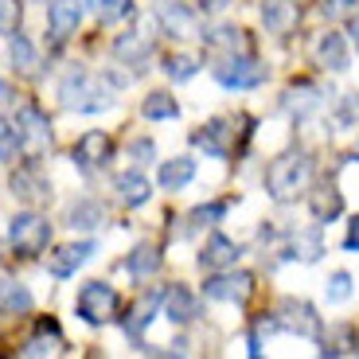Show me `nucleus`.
I'll list each match as a JSON object with an SVG mask.
<instances>
[{
  "label": "nucleus",
  "mask_w": 359,
  "mask_h": 359,
  "mask_svg": "<svg viewBox=\"0 0 359 359\" xmlns=\"http://www.w3.org/2000/svg\"><path fill=\"white\" fill-rule=\"evenodd\" d=\"M59 106L71 114H102L114 106V86H109V79L90 74L86 67H71L59 79Z\"/></svg>",
  "instance_id": "nucleus-1"
},
{
  "label": "nucleus",
  "mask_w": 359,
  "mask_h": 359,
  "mask_svg": "<svg viewBox=\"0 0 359 359\" xmlns=\"http://www.w3.org/2000/svg\"><path fill=\"white\" fill-rule=\"evenodd\" d=\"M309 176H313V156L309 149H289L278 161H269L266 168V196L278 199V203H289L297 191H305Z\"/></svg>",
  "instance_id": "nucleus-2"
},
{
  "label": "nucleus",
  "mask_w": 359,
  "mask_h": 359,
  "mask_svg": "<svg viewBox=\"0 0 359 359\" xmlns=\"http://www.w3.org/2000/svg\"><path fill=\"white\" fill-rule=\"evenodd\" d=\"M8 246L20 258H36L51 246V223L39 211H16L8 223Z\"/></svg>",
  "instance_id": "nucleus-3"
},
{
  "label": "nucleus",
  "mask_w": 359,
  "mask_h": 359,
  "mask_svg": "<svg viewBox=\"0 0 359 359\" xmlns=\"http://www.w3.org/2000/svg\"><path fill=\"white\" fill-rule=\"evenodd\" d=\"M211 74H215V82H219V86H226V90H254V86H262V82L269 79V71L254 59L250 51L223 55V59L211 67Z\"/></svg>",
  "instance_id": "nucleus-4"
},
{
  "label": "nucleus",
  "mask_w": 359,
  "mask_h": 359,
  "mask_svg": "<svg viewBox=\"0 0 359 359\" xmlns=\"http://www.w3.org/2000/svg\"><path fill=\"white\" fill-rule=\"evenodd\" d=\"M12 126H16V137H20V153L43 156L47 149H51V121H47V114L36 106V102H27V98L20 102Z\"/></svg>",
  "instance_id": "nucleus-5"
},
{
  "label": "nucleus",
  "mask_w": 359,
  "mask_h": 359,
  "mask_svg": "<svg viewBox=\"0 0 359 359\" xmlns=\"http://www.w3.org/2000/svg\"><path fill=\"white\" fill-rule=\"evenodd\" d=\"M74 313L86 324L102 328V324L117 320V293L106 281H86V285L79 289V297H74Z\"/></svg>",
  "instance_id": "nucleus-6"
},
{
  "label": "nucleus",
  "mask_w": 359,
  "mask_h": 359,
  "mask_svg": "<svg viewBox=\"0 0 359 359\" xmlns=\"http://www.w3.org/2000/svg\"><path fill=\"white\" fill-rule=\"evenodd\" d=\"M269 324H273V332H297L305 336V340H320V316H316V309L309 305V301H297V297H285L278 305V313L269 316Z\"/></svg>",
  "instance_id": "nucleus-7"
},
{
  "label": "nucleus",
  "mask_w": 359,
  "mask_h": 359,
  "mask_svg": "<svg viewBox=\"0 0 359 359\" xmlns=\"http://www.w3.org/2000/svg\"><path fill=\"white\" fill-rule=\"evenodd\" d=\"M254 293V273L246 269H215L211 278L203 281V297L211 301H226V305H243L246 297Z\"/></svg>",
  "instance_id": "nucleus-8"
},
{
  "label": "nucleus",
  "mask_w": 359,
  "mask_h": 359,
  "mask_svg": "<svg viewBox=\"0 0 359 359\" xmlns=\"http://www.w3.org/2000/svg\"><path fill=\"white\" fill-rule=\"evenodd\" d=\"M71 156L82 172H98V168H106L109 156H114V141H109V133H102V129H86V133L74 141Z\"/></svg>",
  "instance_id": "nucleus-9"
},
{
  "label": "nucleus",
  "mask_w": 359,
  "mask_h": 359,
  "mask_svg": "<svg viewBox=\"0 0 359 359\" xmlns=\"http://www.w3.org/2000/svg\"><path fill=\"white\" fill-rule=\"evenodd\" d=\"M156 24H161L164 36H172V39H199V16L188 4L156 0Z\"/></svg>",
  "instance_id": "nucleus-10"
},
{
  "label": "nucleus",
  "mask_w": 359,
  "mask_h": 359,
  "mask_svg": "<svg viewBox=\"0 0 359 359\" xmlns=\"http://www.w3.org/2000/svg\"><path fill=\"white\" fill-rule=\"evenodd\" d=\"M94 254H98V243H94V238L67 243V246H59L55 254H47V273H51V278H74L79 266H86Z\"/></svg>",
  "instance_id": "nucleus-11"
},
{
  "label": "nucleus",
  "mask_w": 359,
  "mask_h": 359,
  "mask_svg": "<svg viewBox=\"0 0 359 359\" xmlns=\"http://www.w3.org/2000/svg\"><path fill=\"white\" fill-rule=\"evenodd\" d=\"M82 0H51L47 4V32H51V43H67V39L79 32L82 24Z\"/></svg>",
  "instance_id": "nucleus-12"
},
{
  "label": "nucleus",
  "mask_w": 359,
  "mask_h": 359,
  "mask_svg": "<svg viewBox=\"0 0 359 359\" xmlns=\"http://www.w3.org/2000/svg\"><path fill=\"white\" fill-rule=\"evenodd\" d=\"M109 55H114L117 63L133 67V71H144V63L153 59V39L141 36V32H121L114 39V47H109Z\"/></svg>",
  "instance_id": "nucleus-13"
},
{
  "label": "nucleus",
  "mask_w": 359,
  "mask_h": 359,
  "mask_svg": "<svg viewBox=\"0 0 359 359\" xmlns=\"http://www.w3.org/2000/svg\"><path fill=\"white\" fill-rule=\"evenodd\" d=\"M161 313H164V320H172V324H191L199 316V297L191 293L188 285H168L161 297Z\"/></svg>",
  "instance_id": "nucleus-14"
},
{
  "label": "nucleus",
  "mask_w": 359,
  "mask_h": 359,
  "mask_svg": "<svg viewBox=\"0 0 359 359\" xmlns=\"http://www.w3.org/2000/svg\"><path fill=\"white\" fill-rule=\"evenodd\" d=\"M320 106H324V90L316 86V82H297V86L285 90V98H281V109H285L289 117H297V121L313 117Z\"/></svg>",
  "instance_id": "nucleus-15"
},
{
  "label": "nucleus",
  "mask_w": 359,
  "mask_h": 359,
  "mask_svg": "<svg viewBox=\"0 0 359 359\" xmlns=\"http://www.w3.org/2000/svg\"><path fill=\"white\" fill-rule=\"evenodd\" d=\"M114 191H117V203L126 207H144L153 199V184L141 168H129V172H117L114 176Z\"/></svg>",
  "instance_id": "nucleus-16"
},
{
  "label": "nucleus",
  "mask_w": 359,
  "mask_h": 359,
  "mask_svg": "<svg viewBox=\"0 0 359 359\" xmlns=\"http://www.w3.org/2000/svg\"><path fill=\"white\" fill-rule=\"evenodd\" d=\"M313 55H316V63L324 67V71H332V74H340V71H348V63H351V51H348V39L340 36V32H324L320 39H316V47H313Z\"/></svg>",
  "instance_id": "nucleus-17"
},
{
  "label": "nucleus",
  "mask_w": 359,
  "mask_h": 359,
  "mask_svg": "<svg viewBox=\"0 0 359 359\" xmlns=\"http://www.w3.org/2000/svg\"><path fill=\"white\" fill-rule=\"evenodd\" d=\"M238 258H243V246L234 238H226V234H211L203 243V250H199V266L203 269H231Z\"/></svg>",
  "instance_id": "nucleus-18"
},
{
  "label": "nucleus",
  "mask_w": 359,
  "mask_h": 359,
  "mask_svg": "<svg viewBox=\"0 0 359 359\" xmlns=\"http://www.w3.org/2000/svg\"><path fill=\"white\" fill-rule=\"evenodd\" d=\"M262 24H266V32H273V36H289L297 27V20H301V8H297V0H262Z\"/></svg>",
  "instance_id": "nucleus-19"
},
{
  "label": "nucleus",
  "mask_w": 359,
  "mask_h": 359,
  "mask_svg": "<svg viewBox=\"0 0 359 359\" xmlns=\"http://www.w3.org/2000/svg\"><path fill=\"white\" fill-rule=\"evenodd\" d=\"M191 144H199L207 156H215V161H226V153H231V129H226L223 117H211L207 126H199L196 133H191Z\"/></svg>",
  "instance_id": "nucleus-20"
},
{
  "label": "nucleus",
  "mask_w": 359,
  "mask_h": 359,
  "mask_svg": "<svg viewBox=\"0 0 359 359\" xmlns=\"http://www.w3.org/2000/svg\"><path fill=\"white\" fill-rule=\"evenodd\" d=\"M196 180V161L191 156H172V161L161 164V172H156V184H161L164 191H184Z\"/></svg>",
  "instance_id": "nucleus-21"
},
{
  "label": "nucleus",
  "mask_w": 359,
  "mask_h": 359,
  "mask_svg": "<svg viewBox=\"0 0 359 359\" xmlns=\"http://www.w3.org/2000/svg\"><path fill=\"white\" fill-rule=\"evenodd\" d=\"M309 211H313L316 223H332V219L344 215V196L332 188V184H320V188L309 196Z\"/></svg>",
  "instance_id": "nucleus-22"
},
{
  "label": "nucleus",
  "mask_w": 359,
  "mask_h": 359,
  "mask_svg": "<svg viewBox=\"0 0 359 359\" xmlns=\"http://www.w3.org/2000/svg\"><path fill=\"white\" fill-rule=\"evenodd\" d=\"M36 297L24 281H12V278H0V313H32Z\"/></svg>",
  "instance_id": "nucleus-23"
},
{
  "label": "nucleus",
  "mask_w": 359,
  "mask_h": 359,
  "mask_svg": "<svg viewBox=\"0 0 359 359\" xmlns=\"http://www.w3.org/2000/svg\"><path fill=\"white\" fill-rule=\"evenodd\" d=\"M12 191H16L20 199H27V203H39V199H51V184H47V180L39 176L36 168H20L16 176H12Z\"/></svg>",
  "instance_id": "nucleus-24"
},
{
  "label": "nucleus",
  "mask_w": 359,
  "mask_h": 359,
  "mask_svg": "<svg viewBox=\"0 0 359 359\" xmlns=\"http://www.w3.org/2000/svg\"><path fill=\"white\" fill-rule=\"evenodd\" d=\"M161 289H149L144 293V301H137V309H133V316L126 320V332H129V340H141L144 336V328H149V320L156 316V309H161Z\"/></svg>",
  "instance_id": "nucleus-25"
},
{
  "label": "nucleus",
  "mask_w": 359,
  "mask_h": 359,
  "mask_svg": "<svg viewBox=\"0 0 359 359\" xmlns=\"http://www.w3.org/2000/svg\"><path fill=\"white\" fill-rule=\"evenodd\" d=\"M55 351H63V336H59V324L47 320V324H39V332L24 344V355L36 359V355H55Z\"/></svg>",
  "instance_id": "nucleus-26"
},
{
  "label": "nucleus",
  "mask_w": 359,
  "mask_h": 359,
  "mask_svg": "<svg viewBox=\"0 0 359 359\" xmlns=\"http://www.w3.org/2000/svg\"><path fill=\"white\" fill-rule=\"evenodd\" d=\"M106 223V207L94 203V199H79V203L67 211V226H74V231H94V226Z\"/></svg>",
  "instance_id": "nucleus-27"
},
{
  "label": "nucleus",
  "mask_w": 359,
  "mask_h": 359,
  "mask_svg": "<svg viewBox=\"0 0 359 359\" xmlns=\"http://www.w3.org/2000/svg\"><path fill=\"white\" fill-rule=\"evenodd\" d=\"M141 117L144 121H172V117H180V102L172 94H164V90H153L141 102Z\"/></svg>",
  "instance_id": "nucleus-28"
},
{
  "label": "nucleus",
  "mask_w": 359,
  "mask_h": 359,
  "mask_svg": "<svg viewBox=\"0 0 359 359\" xmlns=\"http://www.w3.org/2000/svg\"><path fill=\"white\" fill-rule=\"evenodd\" d=\"M203 39L207 47H219V51H246V32H238V27H231V24H219V27H211V32H203Z\"/></svg>",
  "instance_id": "nucleus-29"
},
{
  "label": "nucleus",
  "mask_w": 359,
  "mask_h": 359,
  "mask_svg": "<svg viewBox=\"0 0 359 359\" xmlns=\"http://www.w3.org/2000/svg\"><path fill=\"white\" fill-rule=\"evenodd\" d=\"M126 269L133 273V278H153L156 269H161V250H156L153 243H141L133 254L126 258Z\"/></svg>",
  "instance_id": "nucleus-30"
},
{
  "label": "nucleus",
  "mask_w": 359,
  "mask_h": 359,
  "mask_svg": "<svg viewBox=\"0 0 359 359\" xmlns=\"http://www.w3.org/2000/svg\"><path fill=\"white\" fill-rule=\"evenodd\" d=\"M12 63H16V71L20 74H36L39 71V51H36V43L27 36H12Z\"/></svg>",
  "instance_id": "nucleus-31"
},
{
  "label": "nucleus",
  "mask_w": 359,
  "mask_h": 359,
  "mask_svg": "<svg viewBox=\"0 0 359 359\" xmlns=\"http://www.w3.org/2000/svg\"><path fill=\"white\" fill-rule=\"evenodd\" d=\"M199 59L196 55H188V51H176V55H168V59H164V74H168L172 82H191L199 74Z\"/></svg>",
  "instance_id": "nucleus-32"
},
{
  "label": "nucleus",
  "mask_w": 359,
  "mask_h": 359,
  "mask_svg": "<svg viewBox=\"0 0 359 359\" xmlns=\"http://www.w3.org/2000/svg\"><path fill=\"white\" fill-rule=\"evenodd\" d=\"M281 254H285V258H301V262H316L324 254V246H320L316 234H297V238H289V246Z\"/></svg>",
  "instance_id": "nucleus-33"
},
{
  "label": "nucleus",
  "mask_w": 359,
  "mask_h": 359,
  "mask_svg": "<svg viewBox=\"0 0 359 359\" xmlns=\"http://www.w3.org/2000/svg\"><path fill=\"white\" fill-rule=\"evenodd\" d=\"M90 4H94L102 24H121L133 16V0H90Z\"/></svg>",
  "instance_id": "nucleus-34"
},
{
  "label": "nucleus",
  "mask_w": 359,
  "mask_h": 359,
  "mask_svg": "<svg viewBox=\"0 0 359 359\" xmlns=\"http://www.w3.org/2000/svg\"><path fill=\"white\" fill-rule=\"evenodd\" d=\"M324 297H328V305H344V301H351V273L348 269H336L332 278H328Z\"/></svg>",
  "instance_id": "nucleus-35"
},
{
  "label": "nucleus",
  "mask_w": 359,
  "mask_h": 359,
  "mask_svg": "<svg viewBox=\"0 0 359 359\" xmlns=\"http://www.w3.org/2000/svg\"><path fill=\"white\" fill-rule=\"evenodd\" d=\"M332 121H336V129H351V126H359V94H344V98L336 102Z\"/></svg>",
  "instance_id": "nucleus-36"
},
{
  "label": "nucleus",
  "mask_w": 359,
  "mask_h": 359,
  "mask_svg": "<svg viewBox=\"0 0 359 359\" xmlns=\"http://www.w3.org/2000/svg\"><path fill=\"white\" fill-rule=\"evenodd\" d=\"M20 20H24V4L20 0H0V36H16Z\"/></svg>",
  "instance_id": "nucleus-37"
},
{
  "label": "nucleus",
  "mask_w": 359,
  "mask_h": 359,
  "mask_svg": "<svg viewBox=\"0 0 359 359\" xmlns=\"http://www.w3.org/2000/svg\"><path fill=\"white\" fill-rule=\"evenodd\" d=\"M20 153V137H16V126L0 117V161H12Z\"/></svg>",
  "instance_id": "nucleus-38"
},
{
  "label": "nucleus",
  "mask_w": 359,
  "mask_h": 359,
  "mask_svg": "<svg viewBox=\"0 0 359 359\" xmlns=\"http://www.w3.org/2000/svg\"><path fill=\"white\" fill-rule=\"evenodd\" d=\"M355 12V0H320V16L332 24V20H344Z\"/></svg>",
  "instance_id": "nucleus-39"
},
{
  "label": "nucleus",
  "mask_w": 359,
  "mask_h": 359,
  "mask_svg": "<svg viewBox=\"0 0 359 359\" xmlns=\"http://www.w3.org/2000/svg\"><path fill=\"white\" fill-rule=\"evenodd\" d=\"M129 156H133L137 164H149L156 156V144L149 141V137H144V141H133V144H129Z\"/></svg>",
  "instance_id": "nucleus-40"
},
{
  "label": "nucleus",
  "mask_w": 359,
  "mask_h": 359,
  "mask_svg": "<svg viewBox=\"0 0 359 359\" xmlns=\"http://www.w3.org/2000/svg\"><path fill=\"white\" fill-rule=\"evenodd\" d=\"M223 215H226V203H207V207H199L191 219H199V223H203V219L207 223H215V219H223Z\"/></svg>",
  "instance_id": "nucleus-41"
},
{
  "label": "nucleus",
  "mask_w": 359,
  "mask_h": 359,
  "mask_svg": "<svg viewBox=\"0 0 359 359\" xmlns=\"http://www.w3.org/2000/svg\"><path fill=\"white\" fill-rule=\"evenodd\" d=\"M344 250H351V254H359V215L348 223V234H344Z\"/></svg>",
  "instance_id": "nucleus-42"
},
{
  "label": "nucleus",
  "mask_w": 359,
  "mask_h": 359,
  "mask_svg": "<svg viewBox=\"0 0 359 359\" xmlns=\"http://www.w3.org/2000/svg\"><path fill=\"white\" fill-rule=\"evenodd\" d=\"M20 102H24V94L12 90V82H0V106H20Z\"/></svg>",
  "instance_id": "nucleus-43"
},
{
  "label": "nucleus",
  "mask_w": 359,
  "mask_h": 359,
  "mask_svg": "<svg viewBox=\"0 0 359 359\" xmlns=\"http://www.w3.org/2000/svg\"><path fill=\"white\" fill-rule=\"evenodd\" d=\"M231 4H234V0H196V8L199 12H211V16H215V12H226Z\"/></svg>",
  "instance_id": "nucleus-44"
},
{
  "label": "nucleus",
  "mask_w": 359,
  "mask_h": 359,
  "mask_svg": "<svg viewBox=\"0 0 359 359\" xmlns=\"http://www.w3.org/2000/svg\"><path fill=\"white\" fill-rule=\"evenodd\" d=\"M348 36H351V43L359 47V12H351V16H348Z\"/></svg>",
  "instance_id": "nucleus-45"
},
{
  "label": "nucleus",
  "mask_w": 359,
  "mask_h": 359,
  "mask_svg": "<svg viewBox=\"0 0 359 359\" xmlns=\"http://www.w3.org/2000/svg\"><path fill=\"white\" fill-rule=\"evenodd\" d=\"M355 156H359V144H355Z\"/></svg>",
  "instance_id": "nucleus-46"
}]
</instances>
